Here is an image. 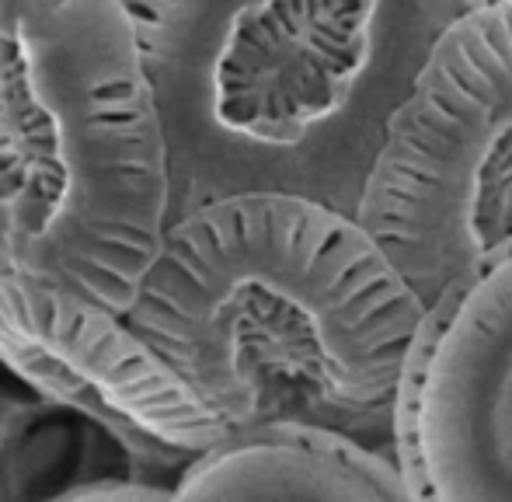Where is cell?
<instances>
[{
    "label": "cell",
    "instance_id": "cell-1",
    "mask_svg": "<svg viewBox=\"0 0 512 502\" xmlns=\"http://www.w3.org/2000/svg\"><path fill=\"white\" fill-rule=\"evenodd\" d=\"M422 307L352 213L286 192L209 199L171 220L122 314L102 422L168 461L272 426L387 454Z\"/></svg>",
    "mask_w": 512,
    "mask_h": 502
},
{
    "label": "cell",
    "instance_id": "cell-2",
    "mask_svg": "<svg viewBox=\"0 0 512 502\" xmlns=\"http://www.w3.org/2000/svg\"><path fill=\"white\" fill-rule=\"evenodd\" d=\"M171 227L154 88L122 0H0V360L39 394L129 311Z\"/></svg>",
    "mask_w": 512,
    "mask_h": 502
},
{
    "label": "cell",
    "instance_id": "cell-3",
    "mask_svg": "<svg viewBox=\"0 0 512 502\" xmlns=\"http://www.w3.org/2000/svg\"><path fill=\"white\" fill-rule=\"evenodd\" d=\"M154 88L171 220L286 192L352 213L457 0H122Z\"/></svg>",
    "mask_w": 512,
    "mask_h": 502
},
{
    "label": "cell",
    "instance_id": "cell-4",
    "mask_svg": "<svg viewBox=\"0 0 512 502\" xmlns=\"http://www.w3.org/2000/svg\"><path fill=\"white\" fill-rule=\"evenodd\" d=\"M352 217L422 304L512 241V0L464 7L436 35Z\"/></svg>",
    "mask_w": 512,
    "mask_h": 502
},
{
    "label": "cell",
    "instance_id": "cell-5",
    "mask_svg": "<svg viewBox=\"0 0 512 502\" xmlns=\"http://www.w3.org/2000/svg\"><path fill=\"white\" fill-rule=\"evenodd\" d=\"M387 454L411 502H512V241L422 307Z\"/></svg>",
    "mask_w": 512,
    "mask_h": 502
},
{
    "label": "cell",
    "instance_id": "cell-6",
    "mask_svg": "<svg viewBox=\"0 0 512 502\" xmlns=\"http://www.w3.org/2000/svg\"><path fill=\"white\" fill-rule=\"evenodd\" d=\"M164 502H411L391 454L307 426L244 433L185 461Z\"/></svg>",
    "mask_w": 512,
    "mask_h": 502
},
{
    "label": "cell",
    "instance_id": "cell-7",
    "mask_svg": "<svg viewBox=\"0 0 512 502\" xmlns=\"http://www.w3.org/2000/svg\"><path fill=\"white\" fill-rule=\"evenodd\" d=\"M164 499H168V485L136 482V478H98V482L74 485V489L60 492V496L46 502H164Z\"/></svg>",
    "mask_w": 512,
    "mask_h": 502
},
{
    "label": "cell",
    "instance_id": "cell-8",
    "mask_svg": "<svg viewBox=\"0 0 512 502\" xmlns=\"http://www.w3.org/2000/svg\"><path fill=\"white\" fill-rule=\"evenodd\" d=\"M460 7H481V4H499V0H457Z\"/></svg>",
    "mask_w": 512,
    "mask_h": 502
}]
</instances>
